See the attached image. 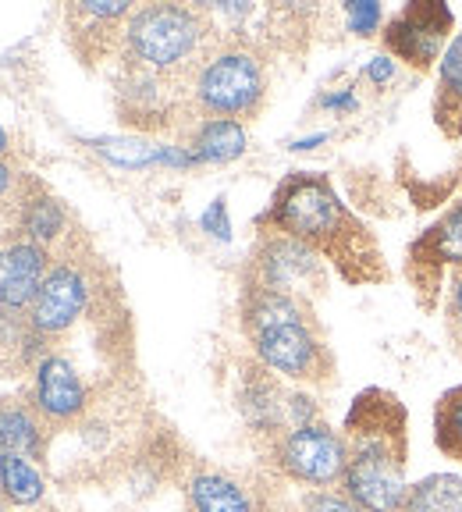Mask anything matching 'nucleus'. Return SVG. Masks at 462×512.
I'll list each match as a JSON object with an SVG mask.
<instances>
[{"mask_svg": "<svg viewBox=\"0 0 462 512\" xmlns=\"http://www.w3.org/2000/svg\"><path fill=\"white\" fill-rule=\"evenodd\" d=\"M47 491L40 470L32 459L15 456V452H0V498L11 505H36Z\"/></svg>", "mask_w": 462, "mask_h": 512, "instance_id": "nucleus-19", "label": "nucleus"}, {"mask_svg": "<svg viewBox=\"0 0 462 512\" xmlns=\"http://www.w3.org/2000/svg\"><path fill=\"white\" fill-rule=\"evenodd\" d=\"M43 448V434L32 409H25L22 402L8 399L0 402V452H15V456L36 459Z\"/></svg>", "mask_w": 462, "mask_h": 512, "instance_id": "nucleus-18", "label": "nucleus"}, {"mask_svg": "<svg viewBox=\"0 0 462 512\" xmlns=\"http://www.w3.org/2000/svg\"><path fill=\"white\" fill-rule=\"evenodd\" d=\"M0 512H4V502H0Z\"/></svg>", "mask_w": 462, "mask_h": 512, "instance_id": "nucleus-33", "label": "nucleus"}, {"mask_svg": "<svg viewBox=\"0 0 462 512\" xmlns=\"http://www.w3.org/2000/svg\"><path fill=\"white\" fill-rule=\"evenodd\" d=\"M327 143V132H317V136H306V139H295L292 150H313V146Z\"/></svg>", "mask_w": 462, "mask_h": 512, "instance_id": "nucleus-30", "label": "nucleus"}, {"mask_svg": "<svg viewBox=\"0 0 462 512\" xmlns=\"http://www.w3.org/2000/svg\"><path fill=\"white\" fill-rule=\"evenodd\" d=\"M303 512H363V509H359L345 491L324 488V491H310V495L303 498Z\"/></svg>", "mask_w": 462, "mask_h": 512, "instance_id": "nucleus-23", "label": "nucleus"}, {"mask_svg": "<svg viewBox=\"0 0 462 512\" xmlns=\"http://www.w3.org/2000/svg\"><path fill=\"white\" fill-rule=\"evenodd\" d=\"M8 150V132H4V128H0V153Z\"/></svg>", "mask_w": 462, "mask_h": 512, "instance_id": "nucleus-32", "label": "nucleus"}, {"mask_svg": "<svg viewBox=\"0 0 462 512\" xmlns=\"http://www.w3.org/2000/svg\"><path fill=\"white\" fill-rule=\"evenodd\" d=\"M320 107L324 111H338V114H349L359 107V96L352 93V86H342V89H331V93L320 96Z\"/></svg>", "mask_w": 462, "mask_h": 512, "instance_id": "nucleus-28", "label": "nucleus"}, {"mask_svg": "<svg viewBox=\"0 0 462 512\" xmlns=\"http://www.w3.org/2000/svg\"><path fill=\"white\" fill-rule=\"evenodd\" d=\"M285 399L271 381H249L239 395V409L246 416V424L260 434H274V431H285L288 420H285Z\"/></svg>", "mask_w": 462, "mask_h": 512, "instance_id": "nucleus-17", "label": "nucleus"}, {"mask_svg": "<svg viewBox=\"0 0 462 512\" xmlns=\"http://www.w3.org/2000/svg\"><path fill=\"white\" fill-rule=\"evenodd\" d=\"M345 22L356 36H374L384 22V8L374 0H352V4H345Z\"/></svg>", "mask_w": 462, "mask_h": 512, "instance_id": "nucleus-22", "label": "nucleus"}, {"mask_svg": "<svg viewBox=\"0 0 462 512\" xmlns=\"http://www.w3.org/2000/svg\"><path fill=\"white\" fill-rule=\"evenodd\" d=\"M200 224H203V232L214 235L217 242H228V239H231L228 203H224V200H214V203H210V207H207V214L200 217Z\"/></svg>", "mask_w": 462, "mask_h": 512, "instance_id": "nucleus-26", "label": "nucleus"}, {"mask_svg": "<svg viewBox=\"0 0 462 512\" xmlns=\"http://www.w3.org/2000/svg\"><path fill=\"white\" fill-rule=\"evenodd\" d=\"M445 324H448V335H452V342L462 349V271H452V281H448Z\"/></svg>", "mask_w": 462, "mask_h": 512, "instance_id": "nucleus-24", "label": "nucleus"}, {"mask_svg": "<svg viewBox=\"0 0 462 512\" xmlns=\"http://www.w3.org/2000/svg\"><path fill=\"white\" fill-rule=\"evenodd\" d=\"M207 25L200 11L182 4H150L139 8L125 25V47L143 72H171L200 50Z\"/></svg>", "mask_w": 462, "mask_h": 512, "instance_id": "nucleus-4", "label": "nucleus"}, {"mask_svg": "<svg viewBox=\"0 0 462 512\" xmlns=\"http://www.w3.org/2000/svg\"><path fill=\"white\" fill-rule=\"evenodd\" d=\"M192 153L200 164H224V160H235L246 153V128L235 118H207L196 136H192Z\"/></svg>", "mask_w": 462, "mask_h": 512, "instance_id": "nucleus-15", "label": "nucleus"}, {"mask_svg": "<svg viewBox=\"0 0 462 512\" xmlns=\"http://www.w3.org/2000/svg\"><path fill=\"white\" fill-rule=\"evenodd\" d=\"M246 328L253 335V349L267 370L292 381H310L324 370V345L313 335L303 306L288 292L256 288L246 306Z\"/></svg>", "mask_w": 462, "mask_h": 512, "instance_id": "nucleus-3", "label": "nucleus"}, {"mask_svg": "<svg viewBox=\"0 0 462 512\" xmlns=\"http://www.w3.org/2000/svg\"><path fill=\"white\" fill-rule=\"evenodd\" d=\"M32 406L47 420H75L86 409V384L82 374L64 356H43L36 363V388Z\"/></svg>", "mask_w": 462, "mask_h": 512, "instance_id": "nucleus-9", "label": "nucleus"}, {"mask_svg": "<svg viewBox=\"0 0 462 512\" xmlns=\"http://www.w3.org/2000/svg\"><path fill=\"white\" fill-rule=\"evenodd\" d=\"M434 121L448 139H462V29L455 32L438 61Z\"/></svg>", "mask_w": 462, "mask_h": 512, "instance_id": "nucleus-14", "label": "nucleus"}, {"mask_svg": "<svg viewBox=\"0 0 462 512\" xmlns=\"http://www.w3.org/2000/svg\"><path fill=\"white\" fill-rule=\"evenodd\" d=\"M64 228H68V214L54 196H32L22 207V232L25 242H36V246L47 249L54 239H61Z\"/></svg>", "mask_w": 462, "mask_h": 512, "instance_id": "nucleus-20", "label": "nucleus"}, {"mask_svg": "<svg viewBox=\"0 0 462 512\" xmlns=\"http://www.w3.org/2000/svg\"><path fill=\"white\" fill-rule=\"evenodd\" d=\"M285 420H288V431H292V427L317 424V402H313V395H306V392L288 395L285 399Z\"/></svg>", "mask_w": 462, "mask_h": 512, "instance_id": "nucleus-25", "label": "nucleus"}, {"mask_svg": "<svg viewBox=\"0 0 462 512\" xmlns=\"http://www.w3.org/2000/svg\"><path fill=\"white\" fill-rule=\"evenodd\" d=\"M263 221L288 239L306 242L310 249H327L335 256H342L349 246L356 249L363 239V224L352 221L338 192L317 171H292L278 185Z\"/></svg>", "mask_w": 462, "mask_h": 512, "instance_id": "nucleus-2", "label": "nucleus"}, {"mask_svg": "<svg viewBox=\"0 0 462 512\" xmlns=\"http://www.w3.org/2000/svg\"><path fill=\"white\" fill-rule=\"evenodd\" d=\"M434 441L448 459L462 463V384L448 388L434 406Z\"/></svg>", "mask_w": 462, "mask_h": 512, "instance_id": "nucleus-21", "label": "nucleus"}, {"mask_svg": "<svg viewBox=\"0 0 462 512\" xmlns=\"http://www.w3.org/2000/svg\"><path fill=\"white\" fill-rule=\"evenodd\" d=\"M274 463L295 484H306L313 491L338 488L349 466V438L324 420L292 427L274 445Z\"/></svg>", "mask_w": 462, "mask_h": 512, "instance_id": "nucleus-5", "label": "nucleus"}, {"mask_svg": "<svg viewBox=\"0 0 462 512\" xmlns=\"http://www.w3.org/2000/svg\"><path fill=\"white\" fill-rule=\"evenodd\" d=\"M47 274V249L36 242H11L0 249V310L32 306Z\"/></svg>", "mask_w": 462, "mask_h": 512, "instance_id": "nucleus-10", "label": "nucleus"}, {"mask_svg": "<svg viewBox=\"0 0 462 512\" xmlns=\"http://www.w3.org/2000/svg\"><path fill=\"white\" fill-rule=\"evenodd\" d=\"M363 75H367L377 89H384L388 82H395V75H399V64H395V57H391V54H377V57H370V64L363 68Z\"/></svg>", "mask_w": 462, "mask_h": 512, "instance_id": "nucleus-27", "label": "nucleus"}, {"mask_svg": "<svg viewBox=\"0 0 462 512\" xmlns=\"http://www.w3.org/2000/svg\"><path fill=\"white\" fill-rule=\"evenodd\" d=\"M260 271H263V288L288 292V288L303 285L306 278H313V274L320 271V256H317V249H310L306 242L278 235L274 242L263 246Z\"/></svg>", "mask_w": 462, "mask_h": 512, "instance_id": "nucleus-12", "label": "nucleus"}, {"mask_svg": "<svg viewBox=\"0 0 462 512\" xmlns=\"http://www.w3.org/2000/svg\"><path fill=\"white\" fill-rule=\"evenodd\" d=\"M185 502H189V512H256L246 484L214 470L192 473L185 484Z\"/></svg>", "mask_w": 462, "mask_h": 512, "instance_id": "nucleus-13", "label": "nucleus"}, {"mask_svg": "<svg viewBox=\"0 0 462 512\" xmlns=\"http://www.w3.org/2000/svg\"><path fill=\"white\" fill-rule=\"evenodd\" d=\"M79 11L89 18H121L128 15V4L125 0H86V4H79Z\"/></svg>", "mask_w": 462, "mask_h": 512, "instance_id": "nucleus-29", "label": "nucleus"}, {"mask_svg": "<svg viewBox=\"0 0 462 512\" xmlns=\"http://www.w3.org/2000/svg\"><path fill=\"white\" fill-rule=\"evenodd\" d=\"M342 491L363 512H399L406 498V413L399 399L370 388L349 413V466Z\"/></svg>", "mask_w": 462, "mask_h": 512, "instance_id": "nucleus-1", "label": "nucleus"}, {"mask_svg": "<svg viewBox=\"0 0 462 512\" xmlns=\"http://www.w3.org/2000/svg\"><path fill=\"white\" fill-rule=\"evenodd\" d=\"M89 299V281L75 264H57L54 271L43 278L40 292L29 306V324L40 335H57V331L72 328L79 313L86 310Z\"/></svg>", "mask_w": 462, "mask_h": 512, "instance_id": "nucleus-8", "label": "nucleus"}, {"mask_svg": "<svg viewBox=\"0 0 462 512\" xmlns=\"http://www.w3.org/2000/svg\"><path fill=\"white\" fill-rule=\"evenodd\" d=\"M452 36V8L441 0H416L406 4L384 25V47L391 57L413 64L416 72L434 68L445 54V40Z\"/></svg>", "mask_w": 462, "mask_h": 512, "instance_id": "nucleus-7", "label": "nucleus"}, {"mask_svg": "<svg viewBox=\"0 0 462 512\" xmlns=\"http://www.w3.org/2000/svg\"><path fill=\"white\" fill-rule=\"evenodd\" d=\"M399 512H462V473H427L409 484Z\"/></svg>", "mask_w": 462, "mask_h": 512, "instance_id": "nucleus-16", "label": "nucleus"}, {"mask_svg": "<svg viewBox=\"0 0 462 512\" xmlns=\"http://www.w3.org/2000/svg\"><path fill=\"white\" fill-rule=\"evenodd\" d=\"M11 178H15V175H11L8 164H0V196H4V192L11 189Z\"/></svg>", "mask_w": 462, "mask_h": 512, "instance_id": "nucleus-31", "label": "nucleus"}, {"mask_svg": "<svg viewBox=\"0 0 462 512\" xmlns=\"http://www.w3.org/2000/svg\"><path fill=\"white\" fill-rule=\"evenodd\" d=\"M409 264L416 271L427 267L434 281H438V274L445 267L462 271V196L409 246Z\"/></svg>", "mask_w": 462, "mask_h": 512, "instance_id": "nucleus-11", "label": "nucleus"}, {"mask_svg": "<svg viewBox=\"0 0 462 512\" xmlns=\"http://www.w3.org/2000/svg\"><path fill=\"white\" fill-rule=\"evenodd\" d=\"M263 100V68L249 50H221L196 75V104L217 118L253 114Z\"/></svg>", "mask_w": 462, "mask_h": 512, "instance_id": "nucleus-6", "label": "nucleus"}]
</instances>
